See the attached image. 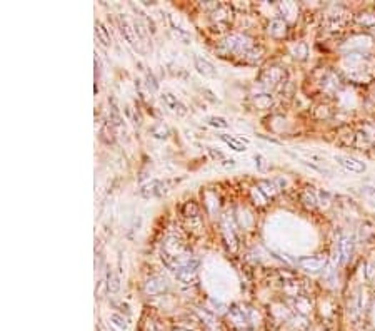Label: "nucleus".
<instances>
[{
	"instance_id": "1",
	"label": "nucleus",
	"mask_w": 375,
	"mask_h": 331,
	"mask_svg": "<svg viewBox=\"0 0 375 331\" xmlns=\"http://www.w3.org/2000/svg\"><path fill=\"white\" fill-rule=\"evenodd\" d=\"M119 27H120V32H122V36H124L125 40H127L128 44H130L135 50L142 52V47H140V42H139L140 39L137 37L134 25H132L130 22H128V19L125 17V14H120V15H119Z\"/></svg>"
},
{
	"instance_id": "2",
	"label": "nucleus",
	"mask_w": 375,
	"mask_h": 331,
	"mask_svg": "<svg viewBox=\"0 0 375 331\" xmlns=\"http://www.w3.org/2000/svg\"><path fill=\"white\" fill-rule=\"evenodd\" d=\"M167 184L163 181H159V179H154V181L147 182L145 186H142V196L143 197H157V196H162V194L167 193Z\"/></svg>"
},
{
	"instance_id": "3",
	"label": "nucleus",
	"mask_w": 375,
	"mask_h": 331,
	"mask_svg": "<svg viewBox=\"0 0 375 331\" xmlns=\"http://www.w3.org/2000/svg\"><path fill=\"white\" fill-rule=\"evenodd\" d=\"M194 64H195V69H197V72L200 74V76L209 77V79H214V77H217V69L214 67V64L210 60H207V59H204V57H200V56H195L194 57Z\"/></svg>"
},
{
	"instance_id": "4",
	"label": "nucleus",
	"mask_w": 375,
	"mask_h": 331,
	"mask_svg": "<svg viewBox=\"0 0 375 331\" xmlns=\"http://www.w3.org/2000/svg\"><path fill=\"white\" fill-rule=\"evenodd\" d=\"M335 161L342 167H345L347 171H350V173H364L365 171L364 162L355 157H350V156H335Z\"/></svg>"
},
{
	"instance_id": "5",
	"label": "nucleus",
	"mask_w": 375,
	"mask_h": 331,
	"mask_svg": "<svg viewBox=\"0 0 375 331\" xmlns=\"http://www.w3.org/2000/svg\"><path fill=\"white\" fill-rule=\"evenodd\" d=\"M162 100H163V104H165V106L169 107L172 112H175L177 116H182V117H183V116H187V112H189V111H187V107L177 99V96L170 94V92H163V94H162Z\"/></svg>"
},
{
	"instance_id": "6",
	"label": "nucleus",
	"mask_w": 375,
	"mask_h": 331,
	"mask_svg": "<svg viewBox=\"0 0 375 331\" xmlns=\"http://www.w3.org/2000/svg\"><path fill=\"white\" fill-rule=\"evenodd\" d=\"M299 263H300V266H302L304 270L319 271V270H322V268L325 266L327 259H325V256L317 254V256H305V258H300Z\"/></svg>"
},
{
	"instance_id": "7",
	"label": "nucleus",
	"mask_w": 375,
	"mask_h": 331,
	"mask_svg": "<svg viewBox=\"0 0 375 331\" xmlns=\"http://www.w3.org/2000/svg\"><path fill=\"white\" fill-rule=\"evenodd\" d=\"M267 32L273 39H284L287 36V22L284 19H272L267 25Z\"/></svg>"
},
{
	"instance_id": "8",
	"label": "nucleus",
	"mask_w": 375,
	"mask_h": 331,
	"mask_svg": "<svg viewBox=\"0 0 375 331\" xmlns=\"http://www.w3.org/2000/svg\"><path fill=\"white\" fill-rule=\"evenodd\" d=\"M220 139L224 141L232 151H237V153H244L247 149L249 139L244 137H237V136H229V134H220Z\"/></svg>"
},
{
	"instance_id": "9",
	"label": "nucleus",
	"mask_w": 375,
	"mask_h": 331,
	"mask_svg": "<svg viewBox=\"0 0 375 331\" xmlns=\"http://www.w3.org/2000/svg\"><path fill=\"white\" fill-rule=\"evenodd\" d=\"M165 290H167V281L163 278H160V276H154V278H150L145 283V293L147 294L155 296V294L163 293Z\"/></svg>"
},
{
	"instance_id": "10",
	"label": "nucleus",
	"mask_w": 375,
	"mask_h": 331,
	"mask_svg": "<svg viewBox=\"0 0 375 331\" xmlns=\"http://www.w3.org/2000/svg\"><path fill=\"white\" fill-rule=\"evenodd\" d=\"M229 318H230V321H232L235 326H239V328H242V326H247V323L250 321L247 313H245L244 310H240V308H237V306H233L232 310L229 311Z\"/></svg>"
},
{
	"instance_id": "11",
	"label": "nucleus",
	"mask_w": 375,
	"mask_h": 331,
	"mask_svg": "<svg viewBox=\"0 0 375 331\" xmlns=\"http://www.w3.org/2000/svg\"><path fill=\"white\" fill-rule=\"evenodd\" d=\"M354 237L352 236H343L340 239V243H339V254L342 256L343 261H347L352 256L354 253Z\"/></svg>"
},
{
	"instance_id": "12",
	"label": "nucleus",
	"mask_w": 375,
	"mask_h": 331,
	"mask_svg": "<svg viewBox=\"0 0 375 331\" xmlns=\"http://www.w3.org/2000/svg\"><path fill=\"white\" fill-rule=\"evenodd\" d=\"M175 276H177V279L183 284H192L197 281V270H194V268H189V266H183L182 270H179L177 273H175Z\"/></svg>"
},
{
	"instance_id": "13",
	"label": "nucleus",
	"mask_w": 375,
	"mask_h": 331,
	"mask_svg": "<svg viewBox=\"0 0 375 331\" xmlns=\"http://www.w3.org/2000/svg\"><path fill=\"white\" fill-rule=\"evenodd\" d=\"M95 36H97L99 42L104 45V47H108V45L112 44L110 32H108V29L100 20H95Z\"/></svg>"
},
{
	"instance_id": "14",
	"label": "nucleus",
	"mask_w": 375,
	"mask_h": 331,
	"mask_svg": "<svg viewBox=\"0 0 375 331\" xmlns=\"http://www.w3.org/2000/svg\"><path fill=\"white\" fill-rule=\"evenodd\" d=\"M284 77V72L280 71L279 67H272V69H267L264 74H262V80H264L265 84H277L280 82V79Z\"/></svg>"
},
{
	"instance_id": "15",
	"label": "nucleus",
	"mask_w": 375,
	"mask_h": 331,
	"mask_svg": "<svg viewBox=\"0 0 375 331\" xmlns=\"http://www.w3.org/2000/svg\"><path fill=\"white\" fill-rule=\"evenodd\" d=\"M294 308L300 314H308L312 311V301L308 298H305V296H295Z\"/></svg>"
},
{
	"instance_id": "16",
	"label": "nucleus",
	"mask_w": 375,
	"mask_h": 331,
	"mask_svg": "<svg viewBox=\"0 0 375 331\" xmlns=\"http://www.w3.org/2000/svg\"><path fill=\"white\" fill-rule=\"evenodd\" d=\"M277 182L279 181H262L259 184V191L260 193H264L265 197H270V196H275L277 193L280 191V186H277Z\"/></svg>"
},
{
	"instance_id": "17",
	"label": "nucleus",
	"mask_w": 375,
	"mask_h": 331,
	"mask_svg": "<svg viewBox=\"0 0 375 331\" xmlns=\"http://www.w3.org/2000/svg\"><path fill=\"white\" fill-rule=\"evenodd\" d=\"M358 234H360V239L365 241V243H369V241L375 239V224L372 223H364L360 226V229H358Z\"/></svg>"
},
{
	"instance_id": "18",
	"label": "nucleus",
	"mask_w": 375,
	"mask_h": 331,
	"mask_svg": "<svg viewBox=\"0 0 375 331\" xmlns=\"http://www.w3.org/2000/svg\"><path fill=\"white\" fill-rule=\"evenodd\" d=\"M357 22L365 29H370V27H375V15L372 12H362L357 15Z\"/></svg>"
},
{
	"instance_id": "19",
	"label": "nucleus",
	"mask_w": 375,
	"mask_h": 331,
	"mask_svg": "<svg viewBox=\"0 0 375 331\" xmlns=\"http://www.w3.org/2000/svg\"><path fill=\"white\" fill-rule=\"evenodd\" d=\"M108 319H110L112 325H114L115 328H119L120 331H127L128 330V321L122 316V314L112 313L110 316H108Z\"/></svg>"
},
{
	"instance_id": "20",
	"label": "nucleus",
	"mask_w": 375,
	"mask_h": 331,
	"mask_svg": "<svg viewBox=\"0 0 375 331\" xmlns=\"http://www.w3.org/2000/svg\"><path fill=\"white\" fill-rule=\"evenodd\" d=\"M150 132H152V136L157 137V139H167L169 137V127L163 126V124H155V126L150 129Z\"/></svg>"
},
{
	"instance_id": "21",
	"label": "nucleus",
	"mask_w": 375,
	"mask_h": 331,
	"mask_svg": "<svg viewBox=\"0 0 375 331\" xmlns=\"http://www.w3.org/2000/svg\"><path fill=\"white\" fill-rule=\"evenodd\" d=\"M207 122H209V126L217 127V129H227L229 127V122L220 116H210V117H207Z\"/></svg>"
},
{
	"instance_id": "22",
	"label": "nucleus",
	"mask_w": 375,
	"mask_h": 331,
	"mask_svg": "<svg viewBox=\"0 0 375 331\" xmlns=\"http://www.w3.org/2000/svg\"><path fill=\"white\" fill-rule=\"evenodd\" d=\"M280 9H282L284 15H287V17H294V15H297V12H299V7H297L295 3H292V2L280 3Z\"/></svg>"
},
{
	"instance_id": "23",
	"label": "nucleus",
	"mask_w": 375,
	"mask_h": 331,
	"mask_svg": "<svg viewBox=\"0 0 375 331\" xmlns=\"http://www.w3.org/2000/svg\"><path fill=\"white\" fill-rule=\"evenodd\" d=\"M302 201L305 202L307 208H315V206H317V202H319L317 196H315L314 193H310V191H305V193H304Z\"/></svg>"
},
{
	"instance_id": "24",
	"label": "nucleus",
	"mask_w": 375,
	"mask_h": 331,
	"mask_svg": "<svg viewBox=\"0 0 375 331\" xmlns=\"http://www.w3.org/2000/svg\"><path fill=\"white\" fill-rule=\"evenodd\" d=\"M130 7H132V9H134V12H135V14H139V17L142 19L143 22H145V25L148 27V30H152V32H155V24H154V22H152V19H148L147 15L142 12V10L137 9V7L134 5V3H130Z\"/></svg>"
},
{
	"instance_id": "25",
	"label": "nucleus",
	"mask_w": 375,
	"mask_h": 331,
	"mask_svg": "<svg viewBox=\"0 0 375 331\" xmlns=\"http://www.w3.org/2000/svg\"><path fill=\"white\" fill-rule=\"evenodd\" d=\"M107 279H108V283H107L108 291H110V293H115V291H119V288H120L119 278H117L114 273H108V274H107Z\"/></svg>"
},
{
	"instance_id": "26",
	"label": "nucleus",
	"mask_w": 375,
	"mask_h": 331,
	"mask_svg": "<svg viewBox=\"0 0 375 331\" xmlns=\"http://www.w3.org/2000/svg\"><path fill=\"white\" fill-rule=\"evenodd\" d=\"M294 54H295V57H299V59H304V57L307 56L305 44H299L297 47H294Z\"/></svg>"
},
{
	"instance_id": "27",
	"label": "nucleus",
	"mask_w": 375,
	"mask_h": 331,
	"mask_svg": "<svg viewBox=\"0 0 375 331\" xmlns=\"http://www.w3.org/2000/svg\"><path fill=\"white\" fill-rule=\"evenodd\" d=\"M253 159H255V164H257V167H259L260 171H264L265 167H267V164H265V162H267V161H265V157H264V156H260V154H255V156H253Z\"/></svg>"
},
{
	"instance_id": "28",
	"label": "nucleus",
	"mask_w": 375,
	"mask_h": 331,
	"mask_svg": "<svg viewBox=\"0 0 375 331\" xmlns=\"http://www.w3.org/2000/svg\"><path fill=\"white\" fill-rule=\"evenodd\" d=\"M145 76H147V84H148V87H150V85H152V89H157V87H159V84H157V80H155L154 74L148 72V71H145Z\"/></svg>"
},
{
	"instance_id": "29",
	"label": "nucleus",
	"mask_w": 375,
	"mask_h": 331,
	"mask_svg": "<svg viewBox=\"0 0 375 331\" xmlns=\"http://www.w3.org/2000/svg\"><path fill=\"white\" fill-rule=\"evenodd\" d=\"M222 166L224 167H235V161H233V159H224Z\"/></svg>"
},
{
	"instance_id": "30",
	"label": "nucleus",
	"mask_w": 375,
	"mask_h": 331,
	"mask_svg": "<svg viewBox=\"0 0 375 331\" xmlns=\"http://www.w3.org/2000/svg\"><path fill=\"white\" fill-rule=\"evenodd\" d=\"M177 331H185V330H177Z\"/></svg>"
}]
</instances>
